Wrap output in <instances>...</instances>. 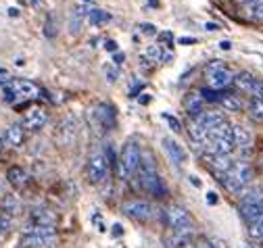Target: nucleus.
Returning <instances> with one entry per match:
<instances>
[{"label": "nucleus", "mask_w": 263, "mask_h": 248, "mask_svg": "<svg viewBox=\"0 0 263 248\" xmlns=\"http://www.w3.org/2000/svg\"><path fill=\"white\" fill-rule=\"evenodd\" d=\"M192 242V232H171L165 236V244L169 248H186Z\"/></svg>", "instance_id": "obj_23"}, {"label": "nucleus", "mask_w": 263, "mask_h": 248, "mask_svg": "<svg viewBox=\"0 0 263 248\" xmlns=\"http://www.w3.org/2000/svg\"><path fill=\"white\" fill-rule=\"evenodd\" d=\"M203 159L217 171V173H228L232 171L234 167V161L230 159V156H222V154H213V152H205L203 154Z\"/></svg>", "instance_id": "obj_17"}, {"label": "nucleus", "mask_w": 263, "mask_h": 248, "mask_svg": "<svg viewBox=\"0 0 263 248\" xmlns=\"http://www.w3.org/2000/svg\"><path fill=\"white\" fill-rule=\"evenodd\" d=\"M17 96H19V94L15 92V90H13L11 86H7V88L3 90V100H5V102H15V100H17Z\"/></svg>", "instance_id": "obj_36"}, {"label": "nucleus", "mask_w": 263, "mask_h": 248, "mask_svg": "<svg viewBox=\"0 0 263 248\" xmlns=\"http://www.w3.org/2000/svg\"><path fill=\"white\" fill-rule=\"evenodd\" d=\"M261 165H263V161H261Z\"/></svg>", "instance_id": "obj_59"}, {"label": "nucleus", "mask_w": 263, "mask_h": 248, "mask_svg": "<svg viewBox=\"0 0 263 248\" xmlns=\"http://www.w3.org/2000/svg\"><path fill=\"white\" fill-rule=\"evenodd\" d=\"M88 15V11L86 9H75L73 13H71V23H69V32L71 34H80V27H82V23H84V17Z\"/></svg>", "instance_id": "obj_30"}, {"label": "nucleus", "mask_w": 263, "mask_h": 248, "mask_svg": "<svg viewBox=\"0 0 263 248\" xmlns=\"http://www.w3.org/2000/svg\"><path fill=\"white\" fill-rule=\"evenodd\" d=\"M232 136H234V144L238 148H251V142H253V136H251V131L245 127V125H232Z\"/></svg>", "instance_id": "obj_22"}, {"label": "nucleus", "mask_w": 263, "mask_h": 248, "mask_svg": "<svg viewBox=\"0 0 263 248\" xmlns=\"http://www.w3.org/2000/svg\"><path fill=\"white\" fill-rule=\"evenodd\" d=\"M232 173H234V175H236V177H238V179H240V182H243L245 186H247V184H251V182H253V177H255L253 169H251L247 163H240V161H238V163H234Z\"/></svg>", "instance_id": "obj_27"}, {"label": "nucleus", "mask_w": 263, "mask_h": 248, "mask_svg": "<svg viewBox=\"0 0 263 248\" xmlns=\"http://www.w3.org/2000/svg\"><path fill=\"white\" fill-rule=\"evenodd\" d=\"M84 3H88V0H84Z\"/></svg>", "instance_id": "obj_58"}, {"label": "nucleus", "mask_w": 263, "mask_h": 248, "mask_svg": "<svg viewBox=\"0 0 263 248\" xmlns=\"http://www.w3.org/2000/svg\"><path fill=\"white\" fill-rule=\"evenodd\" d=\"M207 202H209V205H217V202H219V196L211 190V192H207Z\"/></svg>", "instance_id": "obj_44"}, {"label": "nucleus", "mask_w": 263, "mask_h": 248, "mask_svg": "<svg viewBox=\"0 0 263 248\" xmlns=\"http://www.w3.org/2000/svg\"><path fill=\"white\" fill-rule=\"evenodd\" d=\"M104 48H107L109 52H113V54L119 52V46H117V42H115V40H107V42H104Z\"/></svg>", "instance_id": "obj_41"}, {"label": "nucleus", "mask_w": 263, "mask_h": 248, "mask_svg": "<svg viewBox=\"0 0 263 248\" xmlns=\"http://www.w3.org/2000/svg\"><path fill=\"white\" fill-rule=\"evenodd\" d=\"M161 119H163V121L169 125V129H171V131H175V133L182 131V121H180V119H175L173 115H169V113H163Z\"/></svg>", "instance_id": "obj_33"}, {"label": "nucleus", "mask_w": 263, "mask_h": 248, "mask_svg": "<svg viewBox=\"0 0 263 248\" xmlns=\"http://www.w3.org/2000/svg\"><path fill=\"white\" fill-rule=\"evenodd\" d=\"M140 159H142V152H140V146L136 140H127L121 148V154H119V177L121 179H127L132 175H136L138 167H140Z\"/></svg>", "instance_id": "obj_3"}, {"label": "nucleus", "mask_w": 263, "mask_h": 248, "mask_svg": "<svg viewBox=\"0 0 263 248\" xmlns=\"http://www.w3.org/2000/svg\"><path fill=\"white\" fill-rule=\"evenodd\" d=\"M238 3H249V5H253V3H259V0H238Z\"/></svg>", "instance_id": "obj_57"}, {"label": "nucleus", "mask_w": 263, "mask_h": 248, "mask_svg": "<svg viewBox=\"0 0 263 248\" xmlns=\"http://www.w3.org/2000/svg\"><path fill=\"white\" fill-rule=\"evenodd\" d=\"M7 182L15 188V190H21V188H25L30 184V175L23 167H19V165H13L7 169Z\"/></svg>", "instance_id": "obj_13"}, {"label": "nucleus", "mask_w": 263, "mask_h": 248, "mask_svg": "<svg viewBox=\"0 0 263 248\" xmlns=\"http://www.w3.org/2000/svg\"><path fill=\"white\" fill-rule=\"evenodd\" d=\"M109 161H107V154L104 150H94L88 159V182L94 184V186H100L104 179L109 177Z\"/></svg>", "instance_id": "obj_6"}, {"label": "nucleus", "mask_w": 263, "mask_h": 248, "mask_svg": "<svg viewBox=\"0 0 263 248\" xmlns=\"http://www.w3.org/2000/svg\"><path fill=\"white\" fill-rule=\"evenodd\" d=\"M217 102L222 104V108H224V111H230V113H240V111H243V102H240L236 96L226 94V92H219Z\"/></svg>", "instance_id": "obj_26"}, {"label": "nucleus", "mask_w": 263, "mask_h": 248, "mask_svg": "<svg viewBox=\"0 0 263 248\" xmlns=\"http://www.w3.org/2000/svg\"><path fill=\"white\" fill-rule=\"evenodd\" d=\"M57 138L63 146H71L77 138V119L73 115H67L61 123H59V129H57Z\"/></svg>", "instance_id": "obj_7"}, {"label": "nucleus", "mask_w": 263, "mask_h": 248, "mask_svg": "<svg viewBox=\"0 0 263 248\" xmlns=\"http://www.w3.org/2000/svg\"><path fill=\"white\" fill-rule=\"evenodd\" d=\"M104 73H107V81H109V84H115V81L119 79V69H115V65H113V67H111V65L104 67Z\"/></svg>", "instance_id": "obj_35"}, {"label": "nucleus", "mask_w": 263, "mask_h": 248, "mask_svg": "<svg viewBox=\"0 0 263 248\" xmlns=\"http://www.w3.org/2000/svg\"><path fill=\"white\" fill-rule=\"evenodd\" d=\"M44 36L50 38V40L57 36V23H55V15L52 13L46 17V23H44Z\"/></svg>", "instance_id": "obj_32"}, {"label": "nucleus", "mask_w": 263, "mask_h": 248, "mask_svg": "<svg viewBox=\"0 0 263 248\" xmlns=\"http://www.w3.org/2000/svg\"><path fill=\"white\" fill-rule=\"evenodd\" d=\"M30 223L38 228H57V215L50 209H34L30 213Z\"/></svg>", "instance_id": "obj_12"}, {"label": "nucleus", "mask_w": 263, "mask_h": 248, "mask_svg": "<svg viewBox=\"0 0 263 248\" xmlns=\"http://www.w3.org/2000/svg\"><path fill=\"white\" fill-rule=\"evenodd\" d=\"M11 81H13V77L7 73V71H3V69H0V88H7V86H11Z\"/></svg>", "instance_id": "obj_40"}, {"label": "nucleus", "mask_w": 263, "mask_h": 248, "mask_svg": "<svg viewBox=\"0 0 263 248\" xmlns=\"http://www.w3.org/2000/svg\"><path fill=\"white\" fill-rule=\"evenodd\" d=\"M3 140L13 146V148H19V146H23L25 142V131H23V125H9L3 133Z\"/></svg>", "instance_id": "obj_18"}, {"label": "nucleus", "mask_w": 263, "mask_h": 248, "mask_svg": "<svg viewBox=\"0 0 263 248\" xmlns=\"http://www.w3.org/2000/svg\"><path fill=\"white\" fill-rule=\"evenodd\" d=\"M19 209H21V205H19V198L15 196V194H7L5 198H3V205H0V215H5V217H15L17 213H19Z\"/></svg>", "instance_id": "obj_25"}, {"label": "nucleus", "mask_w": 263, "mask_h": 248, "mask_svg": "<svg viewBox=\"0 0 263 248\" xmlns=\"http://www.w3.org/2000/svg\"><path fill=\"white\" fill-rule=\"evenodd\" d=\"M140 90H142V84H136V86H134V90H129V92H132L129 96H138Z\"/></svg>", "instance_id": "obj_51"}, {"label": "nucleus", "mask_w": 263, "mask_h": 248, "mask_svg": "<svg viewBox=\"0 0 263 248\" xmlns=\"http://www.w3.org/2000/svg\"><path fill=\"white\" fill-rule=\"evenodd\" d=\"M123 61H125V54L123 52H115L113 54V65H121Z\"/></svg>", "instance_id": "obj_46"}, {"label": "nucleus", "mask_w": 263, "mask_h": 248, "mask_svg": "<svg viewBox=\"0 0 263 248\" xmlns=\"http://www.w3.org/2000/svg\"><path fill=\"white\" fill-rule=\"evenodd\" d=\"M111 234H113V238H121V236H123V225H121V223H115L113 230H111Z\"/></svg>", "instance_id": "obj_43"}, {"label": "nucleus", "mask_w": 263, "mask_h": 248, "mask_svg": "<svg viewBox=\"0 0 263 248\" xmlns=\"http://www.w3.org/2000/svg\"><path fill=\"white\" fill-rule=\"evenodd\" d=\"M92 115L96 119V123L102 127V129H113L115 127V108L109 106V104H96Z\"/></svg>", "instance_id": "obj_10"}, {"label": "nucleus", "mask_w": 263, "mask_h": 248, "mask_svg": "<svg viewBox=\"0 0 263 248\" xmlns=\"http://www.w3.org/2000/svg\"><path fill=\"white\" fill-rule=\"evenodd\" d=\"M138 100H140V104H148V102H150L152 98H150V94H142V96H140Z\"/></svg>", "instance_id": "obj_52"}, {"label": "nucleus", "mask_w": 263, "mask_h": 248, "mask_svg": "<svg viewBox=\"0 0 263 248\" xmlns=\"http://www.w3.org/2000/svg\"><path fill=\"white\" fill-rule=\"evenodd\" d=\"M222 67H226L219 59H215V61H211V63H207L205 65V73H211V71H215V69H222Z\"/></svg>", "instance_id": "obj_38"}, {"label": "nucleus", "mask_w": 263, "mask_h": 248, "mask_svg": "<svg viewBox=\"0 0 263 248\" xmlns=\"http://www.w3.org/2000/svg\"><path fill=\"white\" fill-rule=\"evenodd\" d=\"M209 244H211V248H228V246H226V242L215 240V238H213V240H209Z\"/></svg>", "instance_id": "obj_47"}, {"label": "nucleus", "mask_w": 263, "mask_h": 248, "mask_svg": "<svg viewBox=\"0 0 263 248\" xmlns=\"http://www.w3.org/2000/svg\"><path fill=\"white\" fill-rule=\"evenodd\" d=\"M144 57H148V61H161V52L157 46H148L144 50Z\"/></svg>", "instance_id": "obj_37"}, {"label": "nucleus", "mask_w": 263, "mask_h": 248, "mask_svg": "<svg viewBox=\"0 0 263 248\" xmlns=\"http://www.w3.org/2000/svg\"><path fill=\"white\" fill-rule=\"evenodd\" d=\"M136 177L140 182V188L146 190L148 194H152L155 198H163L167 194V188L163 184V179L157 173V165H155V161H152V154H148V152L142 154L140 167L136 171Z\"/></svg>", "instance_id": "obj_1"}, {"label": "nucleus", "mask_w": 263, "mask_h": 248, "mask_svg": "<svg viewBox=\"0 0 263 248\" xmlns=\"http://www.w3.org/2000/svg\"><path fill=\"white\" fill-rule=\"evenodd\" d=\"M57 244V230L38 228L28 223L21 234V248H52Z\"/></svg>", "instance_id": "obj_2"}, {"label": "nucleus", "mask_w": 263, "mask_h": 248, "mask_svg": "<svg viewBox=\"0 0 263 248\" xmlns=\"http://www.w3.org/2000/svg\"><path fill=\"white\" fill-rule=\"evenodd\" d=\"M190 184H192L194 188H201V186H203V182H201V179L196 177V175H190Z\"/></svg>", "instance_id": "obj_48"}, {"label": "nucleus", "mask_w": 263, "mask_h": 248, "mask_svg": "<svg viewBox=\"0 0 263 248\" xmlns=\"http://www.w3.org/2000/svg\"><path fill=\"white\" fill-rule=\"evenodd\" d=\"M249 115H251V119H255V121H263V98L253 96V98L249 100Z\"/></svg>", "instance_id": "obj_29"}, {"label": "nucleus", "mask_w": 263, "mask_h": 248, "mask_svg": "<svg viewBox=\"0 0 263 248\" xmlns=\"http://www.w3.org/2000/svg\"><path fill=\"white\" fill-rule=\"evenodd\" d=\"M46 121H48V113L40 106H36V108H30L28 115L23 117V127L30 131H38L46 125Z\"/></svg>", "instance_id": "obj_9"}, {"label": "nucleus", "mask_w": 263, "mask_h": 248, "mask_svg": "<svg viewBox=\"0 0 263 248\" xmlns=\"http://www.w3.org/2000/svg\"><path fill=\"white\" fill-rule=\"evenodd\" d=\"M234 86L240 90V92H245V94H253V96H255L257 86H259V79H257L253 73L243 71V73L234 75Z\"/></svg>", "instance_id": "obj_14"}, {"label": "nucleus", "mask_w": 263, "mask_h": 248, "mask_svg": "<svg viewBox=\"0 0 263 248\" xmlns=\"http://www.w3.org/2000/svg\"><path fill=\"white\" fill-rule=\"evenodd\" d=\"M219 48H222V50H230V48H232V42L222 40V42H219Z\"/></svg>", "instance_id": "obj_50"}, {"label": "nucleus", "mask_w": 263, "mask_h": 248, "mask_svg": "<svg viewBox=\"0 0 263 248\" xmlns=\"http://www.w3.org/2000/svg\"><path fill=\"white\" fill-rule=\"evenodd\" d=\"M178 44H182V46H192V44H196V40L190 36H182V38H178Z\"/></svg>", "instance_id": "obj_42"}, {"label": "nucleus", "mask_w": 263, "mask_h": 248, "mask_svg": "<svg viewBox=\"0 0 263 248\" xmlns=\"http://www.w3.org/2000/svg\"><path fill=\"white\" fill-rule=\"evenodd\" d=\"M140 32L146 34V36H157V27L152 25V23H142L140 25Z\"/></svg>", "instance_id": "obj_39"}, {"label": "nucleus", "mask_w": 263, "mask_h": 248, "mask_svg": "<svg viewBox=\"0 0 263 248\" xmlns=\"http://www.w3.org/2000/svg\"><path fill=\"white\" fill-rule=\"evenodd\" d=\"M9 17H19V9L11 7V9H9Z\"/></svg>", "instance_id": "obj_55"}, {"label": "nucleus", "mask_w": 263, "mask_h": 248, "mask_svg": "<svg viewBox=\"0 0 263 248\" xmlns=\"http://www.w3.org/2000/svg\"><path fill=\"white\" fill-rule=\"evenodd\" d=\"M123 213L129 219L148 221L150 215H152V209H150L148 202H144V200H132V202H125V205H123Z\"/></svg>", "instance_id": "obj_8"}, {"label": "nucleus", "mask_w": 263, "mask_h": 248, "mask_svg": "<svg viewBox=\"0 0 263 248\" xmlns=\"http://www.w3.org/2000/svg\"><path fill=\"white\" fill-rule=\"evenodd\" d=\"M199 94H201L203 100H207V102H217V98H219V92H217V90H213V88H203Z\"/></svg>", "instance_id": "obj_34"}, {"label": "nucleus", "mask_w": 263, "mask_h": 248, "mask_svg": "<svg viewBox=\"0 0 263 248\" xmlns=\"http://www.w3.org/2000/svg\"><path fill=\"white\" fill-rule=\"evenodd\" d=\"M171 59H173V54H171V52H163V54H161V61H163V63H169Z\"/></svg>", "instance_id": "obj_54"}, {"label": "nucleus", "mask_w": 263, "mask_h": 248, "mask_svg": "<svg viewBox=\"0 0 263 248\" xmlns=\"http://www.w3.org/2000/svg\"><path fill=\"white\" fill-rule=\"evenodd\" d=\"M247 17H249L251 21H263V0L249 5V9H247Z\"/></svg>", "instance_id": "obj_31"}, {"label": "nucleus", "mask_w": 263, "mask_h": 248, "mask_svg": "<svg viewBox=\"0 0 263 248\" xmlns=\"http://www.w3.org/2000/svg\"><path fill=\"white\" fill-rule=\"evenodd\" d=\"M88 17H90V23L94 27H100L102 23H107V21H111V15H109L107 11H102V9H90L88 11Z\"/></svg>", "instance_id": "obj_28"}, {"label": "nucleus", "mask_w": 263, "mask_h": 248, "mask_svg": "<svg viewBox=\"0 0 263 248\" xmlns=\"http://www.w3.org/2000/svg\"><path fill=\"white\" fill-rule=\"evenodd\" d=\"M188 136L192 138V142H196V146H199V144H203V142H207L209 140V133H207V129L199 123V121H196V119H192L190 123H188Z\"/></svg>", "instance_id": "obj_24"}, {"label": "nucleus", "mask_w": 263, "mask_h": 248, "mask_svg": "<svg viewBox=\"0 0 263 248\" xmlns=\"http://www.w3.org/2000/svg\"><path fill=\"white\" fill-rule=\"evenodd\" d=\"M11 88L15 90L19 96H25V98H36L40 94V88L34 81H30V79H13Z\"/></svg>", "instance_id": "obj_21"}, {"label": "nucleus", "mask_w": 263, "mask_h": 248, "mask_svg": "<svg viewBox=\"0 0 263 248\" xmlns=\"http://www.w3.org/2000/svg\"><path fill=\"white\" fill-rule=\"evenodd\" d=\"M238 211H240V215H243V219L249 225L261 221L263 219V194L259 190H251V192L245 190V194L240 196Z\"/></svg>", "instance_id": "obj_4"}, {"label": "nucleus", "mask_w": 263, "mask_h": 248, "mask_svg": "<svg viewBox=\"0 0 263 248\" xmlns=\"http://www.w3.org/2000/svg\"><path fill=\"white\" fill-rule=\"evenodd\" d=\"M196 121H199L205 129H207V133L211 131V129H215L217 125H222V123H226V119H224V115L222 113H217V111H203L199 117H194Z\"/></svg>", "instance_id": "obj_20"}, {"label": "nucleus", "mask_w": 263, "mask_h": 248, "mask_svg": "<svg viewBox=\"0 0 263 248\" xmlns=\"http://www.w3.org/2000/svg\"><path fill=\"white\" fill-rule=\"evenodd\" d=\"M161 42H167V46H171V42H173V34H171V32L161 34Z\"/></svg>", "instance_id": "obj_45"}, {"label": "nucleus", "mask_w": 263, "mask_h": 248, "mask_svg": "<svg viewBox=\"0 0 263 248\" xmlns=\"http://www.w3.org/2000/svg\"><path fill=\"white\" fill-rule=\"evenodd\" d=\"M217 175H219V182H222V186H224L230 194H234V196H243V194H245L247 186L240 182V179H238L232 171H228V173H217Z\"/></svg>", "instance_id": "obj_15"}, {"label": "nucleus", "mask_w": 263, "mask_h": 248, "mask_svg": "<svg viewBox=\"0 0 263 248\" xmlns=\"http://www.w3.org/2000/svg\"><path fill=\"white\" fill-rule=\"evenodd\" d=\"M148 5H150V7H159L157 0H148Z\"/></svg>", "instance_id": "obj_56"}, {"label": "nucleus", "mask_w": 263, "mask_h": 248, "mask_svg": "<svg viewBox=\"0 0 263 248\" xmlns=\"http://www.w3.org/2000/svg\"><path fill=\"white\" fill-rule=\"evenodd\" d=\"M255 96H257V98H263V81H259V86H257V92H255Z\"/></svg>", "instance_id": "obj_53"}, {"label": "nucleus", "mask_w": 263, "mask_h": 248, "mask_svg": "<svg viewBox=\"0 0 263 248\" xmlns=\"http://www.w3.org/2000/svg\"><path fill=\"white\" fill-rule=\"evenodd\" d=\"M207 79H209V86L213 90H222L234 81V75H232V71L226 69V67H222V69H215V71L207 73Z\"/></svg>", "instance_id": "obj_16"}, {"label": "nucleus", "mask_w": 263, "mask_h": 248, "mask_svg": "<svg viewBox=\"0 0 263 248\" xmlns=\"http://www.w3.org/2000/svg\"><path fill=\"white\" fill-rule=\"evenodd\" d=\"M161 144H163L165 152L169 154V159H171L175 165H184V163L188 161V152L184 150V146H182V144H178L173 138H163V140H161Z\"/></svg>", "instance_id": "obj_11"}, {"label": "nucleus", "mask_w": 263, "mask_h": 248, "mask_svg": "<svg viewBox=\"0 0 263 248\" xmlns=\"http://www.w3.org/2000/svg\"><path fill=\"white\" fill-rule=\"evenodd\" d=\"M205 30H207V32H217V30H219V23H213V21H209V23L205 25Z\"/></svg>", "instance_id": "obj_49"}, {"label": "nucleus", "mask_w": 263, "mask_h": 248, "mask_svg": "<svg viewBox=\"0 0 263 248\" xmlns=\"http://www.w3.org/2000/svg\"><path fill=\"white\" fill-rule=\"evenodd\" d=\"M163 223L171 232H192V225H194L190 213L184 207H175V205L163 211Z\"/></svg>", "instance_id": "obj_5"}, {"label": "nucleus", "mask_w": 263, "mask_h": 248, "mask_svg": "<svg viewBox=\"0 0 263 248\" xmlns=\"http://www.w3.org/2000/svg\"><path fill=\"white\" fill-rule=\"evenodd\" d=\"M203 106H205V100H203V96H201L199 92H190V94L184 96V108L188 111V115H190L192 119L199 117L201 113L205 111Z\"/></svg>", "instance_id": "obj_19"}]
</instances>
